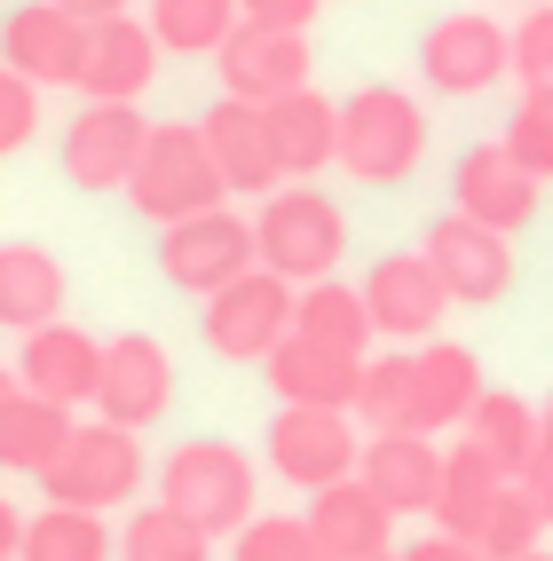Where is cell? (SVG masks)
<instances>
[{
  "mask_svg": "<svg viewBox=\"0 0 553 561\" xmlns=\"http://www.w3.org/2000/svg\"><path fill=\"white\" fill-rule=\"evenodd\" d=\"M514 41V80L522 88H553V0H530V16L506 32Z\"/></svg>",
  "mask_w": 553,
  "mask_h": 561,
  "instance_id": "8d00e7d4",
  "label": "cell"
},
{
  "mask_svg": "<svg viewBox=\"0 0 553 561\" xmlns=\"http://www.w3.org/2000/svg\"><path fill=\"white\" fill-rule=\"evenodd\" d=\"M356 411H316V403H277L269 420V467L277 482H292V491H324V482L356 474Z\"/></svg>",
  "mask_w": 553,
  "mask_h": 561,
  "instance_id": "9c48e42d",
  "label": "cell"
},
{
  "mask_svg": "<svg viewBox=\"0 0 553 561\" xmlns=\"http://www.w3.org/2000/svg\"><path fill=\"white\" fill-rule=\"evenodd\" d=\"M324 0H238L245 24H277V32H309Z\"/></svg>",
  "mask_w": 553,
  "mask_h": 561,
  "instance_id": "f35d334b",
  "label": "cell"
},
{
  "mask_svg": "<svg viewBox=\"0 0 553 561\" xmlns=\"http://www.w3.org/2000/svg\"><path fill=\"white\" fill-rule=\"evenodd\" d=\"M269 142H277V167L285 182H316L324 167H341V103L316 95V88H292L277 103H262Z\"/></svg>",
  "mask_w": 553,
  "mask_h": 561,
  "instance_id": "603a6c76",
  "label": "cell"
},
{
  "mask_svg": "<svg viewBox=\"0 0 553 561\" xmlns=\"http://www.w3.org/2000/svg\"><path fill=\"white\" fill-rule=\"evenodd\" d=\"M506 467L491 459V451H474V443L459 435L451 451H442V482H435V506H427V522L435 530H451V538H474L483 530V514H491V499L506 491Z\"/></svg>",
  "mask_w": 553,
  "mask_h": 561,
  "instance_id": "484cf974",
  "label": "cell"
},
{
  "mask_svg": "<svg viewBox=\"0 0 553 561\" xmlns=\"http://www.w3.org/2000/svg\"><path fill=\"white\" fill-rule=\"evenodd\" d=\"M506 151L522 159L538 182H553V88H522V103H514V119H506Z\"/></svg>",
  "mask_w": 553,
  "mask_h": 561,
  "instance_id": "d590c367",
  "label": "cell"
},
{
  "mask_svg": "<svg viewBox=\"0 0 553 561\" xmlns=\"http://www.w3.org/2000/svg\"><path fill=\"white\" fill-rule=\"evenodd\" d=\"M64 9H71V16H80V24H103V16H127V9H135V0H64Z\"/></svg>",
  "mask_w": 553,
  "mask_h": 561,
  "instance_id": "b9f144b4",
  "label": "cell"
},
{
  "mask_svg": "<svg viewBox=\"0 0 553 561\" xmlns=\"http://www.w3.org/2000/svg\"><path fill=\"white\" fill-rule=\"evenodd\" d=\"M214 64H221V95H245V103H277L292 88H309V71H316L309 32H277V24H245V16L214 48Z\"/></svg>",
  "mask_w": 553,
  "mask_h": 561,
  "instance_id": "5bb4252c",
  "label": "cell"
},
{
  "mask_svg": "<svg viewBox=\"0 0 553 561\" xmlns=\"http://www.w3.org/2000/svg\"><path fill=\"white\" fill-rule=\"evenodd\" d=\"M538 191L545 182L506 151V142H474V151H459V167H451V206L459 214H474L483 230H530L538 221Z\"/></svg>",
  "mask_w": 553,
  "mask_h": 561,
  "instance_id": "2e32d148",
  "label": "cell"
},
{
  "mask_svg": "<svg viewBox=\"0 0 553 561\" xmlns=\"http://www.w3.org/2000/svg\"><path fill=\"white\" fill-rule=\"evenodd\" d=\"M466 443H474V451H491L506 474H522L530 451H538V403L514 396V388H483L474 411H466Z\"/></svg>",
  "mask_w": 553,
  "mask_h": 561,
  "instance_id": "f546056e",
  "label": "cell"
},
{
  "mask_svg": "<svg viewBox=\"0 0 553 561\" xmlns=\"http://www.w3.org/2000/svg\"><path fill=\"white\" fill-rule=\"evenodd\" d=\"M32 135H41V88L0 64V159H16Z\"/></svg>",
  "mask_w": 553,
  "mask_h": 561,
  "instance_id": "74e56055",
  "label": "cell"
},
{
  "mask_svg": "<svg viewBox=\"0 0 553 561\" xmlns=\"http://www.w3.org/2000/svg\"><path fill=\"white\" fill-rule=\"evenodd\" d=\"M142 482H151L142 435L119 427V420H80V427L64 435V451L41 467V491H48L56 506H95V514L127 506Z\"/></svg>",
  "mask_w": 553,
  "mask_h": 561,
  "instance_id": "277c9868",
  "label": "cell"
},
{
  "mask_svg": "<svg viewBox=\"0 0 553 561\" xmlns=\"http://www.w3.org/2000/svg\"><path fill=\"white\" fill-rule=\"evenodd\" d=\"M198 135H206V151H214L221 182H230V198H269L277 182H285V167H277V142H269V119H262V103L221 95V103L206 111V119H198Z\"/></svg>",
  "mask_w": 553,
  "mask_h": 561,
  "instance_id": "ffe728a7",
  "label": "cell"
},
{
  "mask_svg": "<svg viewBox=\"0 0 553 561\" xmlns=\"http://www.w3.org/2000/svg\"><path fill=\"white\" fill-rule=\"evenodd\" d=\"M159 32L142 24L135 9L127 16H103L88 24V56H80V95L88 103H142L159 80Z\"/></svg>",
  "mask_w": 553,
  "mask_h": 561,
  "instance_id": "ac0fdd59",
  "label": "cell"
},
{
  "mask_svg": "<svg viewBox=\"0 0 553 561\" xmlns=\"http://www.w3.org/2000/svg\"><path fill=\"white\" fill-rule=\"evenodd\" d=\"M395 561H483V546L474 538H451V530H427V538H412Z\"/></svg>",
  "mask_w": 553,
  "mask_h": 561,
  "instance_id": "ab89813d",
  "label": "cell"
},
{
  "mask_svg": "<svg viewBox=\"0 0 553 561\" xmlns=\"http://www.w3.org/2000/svg\"><path fill=\"white\" fill-rule=\"evenodd\" d=\"M142 24L159 32L166 56H214L238 32V0H151Z\"/></svg>",
  "mask_w": 553,
  "mask_h": 561,
  "instance_id": "4dcf8cb0",
  "label": "cell"
},
{
  "mask_svg": "<svg viewBox=\"0 0 553 561\" xmlns=\"http://www.w3.org/2000/svg\"><path fill=\"white\" fill-rule=\"evenodd\" d=\"M514 482H522V491L538 499V514H545V530H553V443H538V451H530V467L514 474Z\"/></svg>",
  "mask_w": 553,
  "mask_h": 561,
  "instance_id": "60d3db41",
  "label": "cell"
},
{
  "mask_svg": "<svg viewBox=\"0 0 553 561\" xmlns=\"http://www.w3.org/2000/svg\"><path fill=\"white\" fill-rule=\"evenodd\" d=\"M419 159H427V111L403 88L372 80L341 103V174L372 182V191H395V182L419 174Z\"/></svg>",
  "mask_w": 553,
  "mask_h": 561,
  "instance_id": "7a4b0ae2",
  "label": "cell"
},
{
  "mask_svg": "<svg viewBox=\"0 0 553 561\" xmlns=\"http://www.w3.org/2000/svg\"><path fill=\"white\" fill-rule=\"evenodd\" d=\"M16 396V364H0V403H9Z\"/></svg>",
  "mask_w": 553,
  "mask_h": 561,
  "instance_id": "f6af8a7d",
  "label": "cell"
},
{
  "mask_svg": "<svg viewBox=\"0 0 553 561\" xmlns=\"http://www.w3.org/2000/svg\"><path fill=\"white\" fill-rule=\"evenodd\" d=\"M341 253H348V214L332 206L316 182H277V191L262 198V214H253V261L277 270L285 285L332 277Z\"/></svg>",
  "mask_w": 553,
  "mask_h": 561,
  "instance_id": "6da1fadb",
  "label": "cell"
},
{
  "mask_svg": "<svg viewBox=\"0 0 553 561\" xmlns=\"http://www.w3.org/2000/svg\"><path fill=\"white\" fill-rule=\"evenodd\" d=\"M522 561H553V553H545V546H538V553H522Z\"/></svg>",
  "mask_w": 553,
  "mask_h": 561,
  "instance_id": "7dc6e473",
  "label": "cell"
},
{
  "mask_svg": "<svg viewBox=\"0 0 553 561\" xmlns=\"http://www.w3.org/2000/svg\"><path fill=\"white\" fill-rule=\"evenodd\" d=\"M71 427H80V420H71V403H48V396L16 388L9 403H0V467H9V474H41L64 451Z\"/></svg>",
  "mask_w": 553,
  "mask_h": 561,
  "instance_id": "83f0119b",
  "label": "cell"
},
{
  "mask_svg": "<svg viewBox=\"0 0 553 561\" xmlns=\"http://www.w3.org/2000/svg\"><path fill=\"white\" fill-rule=\"evenodd\" d=\"M174 403V356L159 332H119L103 341V380H95V420H119V427H159Z\"/></svg>",
  "mask_w": 553,
  "mask_h": 561,
  "instance_id": "8fae6325",
  "label": "cell"
},
{
  "mask_svg": "<svg viewBox=\"0 0 553 561\" xmlns=\"http://www.w3.org/2000/svg\"><path fill=\"white\" fill-rule=\"evenodd\" d=\"M292 332L301 341H324L341 356H372V309H364V285H341V277H316L292 293Z\"/></svg>",
  "mask_w": 553,
  "mask_h": 561,
  "instance_id": "4316f807",
  "label": "cell"
},
{
  "mask_svg": "<svg viewBox=\"0 0 553 561\" xmlns=\"http://www.w3.org/2000/svg\"><path fill=\"white\" fill-rule=\"evenodd\" d=\"M221 198H230V182H221L206 135H198L191 119L151 127V142H142V159H135V174H127V206L166 230V221L206 214V206H221Z\"/></svg>",
  "mask_w": 553,
  "mask_h": 561,
  "instance_id": "5b68a950",
  "label": "cell"
},
{
  "mask_svg": "<svg viewBox=\"0 0 553 561\" xmlns=\"http://www.w3.org/2000/svg\"><path fill=\"white\" fill-rule=\"evenodd\" d=\"M538 443H553V396L538 403Z\"/></svg>",
  "mask_w": 553,
  "mask_h": 561,
  "instance_id": "ee69618b",
  "label": "cell"
},
{
  "mask_svg": "<svg viewBox=\"0 0 553 561\" xmlns=\"http://www.w3.org/2000/svg\"><path fill=\"white\" fill-rule=\"evenodd\" d=\"M364 309H372V332H380V341L419 348V341H435V332H442L451 293H442V277H435L427 253H380L372 270H364Z\"/></svg>",
  "mask_w": 553,
  "mask_h": 561,
  "instance_id": "4fadbf2b",
  "label": "cell"
},
{
  "mask_svg": "<svg viewBox=\"0 0 553 561\" xmlns=\"http://www.w3.org/2000/svg\"><path fill=\"white\" fill-rule=\"evenodd\" d=\"M262 380L277 388V403H316V411H356V380H364V356H341L324 341H301V332H285V341L262 356Z\"/></svg>",
  "mask_w": 553,
  "mask_h": 561,
  "instance_id": "44dd1931",
  "label": "cell"
},
{
  "mask_svg": "<svg viewBox=\"0 0 553 561\" xmlns=\"http://www.w3.org/2000/svg\"><path fill=\"white\" fill-rule=\"evenodd\" d=\"M356 482H364V491H372L395 522H403V514H427V506H435V482H442V451H435V435H419V427L364 435V451H356Z\"/></svg>",
  "mask_w": 553,
  "mask_h": 561,
  "instance_id": "d6986e66",
  "label": "cell"
},
{
  "mask_svg": "<svg viewBox=\"0 0 553 561\" xmlns=\"http://www.w3.org/2000/svg\"><path fill=\"white\" fill-rule=\"evenodd\" d=\"M474 546H483V561H522V553L545 546V514H538V499L522 491V482H506V491L491 499V514H483V530H474Z\"/></svg>",
  "mask_w": 553,
  "mask_h": 561,
  "instance_id": "d6a6232c",
  "label": "cell"
},
{
  "mask_svg": "<svg viewBox=\"0 0 553 561\" xmlns=\"http://www.w3.org/2000/svg\"><path fill=\"white\" fill-rule=\"evenodd\" d=\"M142 142H151V119L135 103H80L64 127V182L71 191H127Z\"/></svg>",
  "mask_w": 553,
  "mask_h": 561,
  "instance_id": "7c38bea8",
  "label": "cell"
},
{
  "mask_svg": "<svg viewBox=\"0 0 553 561\" xmlns=\"http://www.w3.org/2000/svg\"><path fill=\"white\" fill-rule=\"evenodd\" d=\"M16 546H24V514L0 499V561H16Z\"/></svg>",
  "mask_w": 553,
  "mask_h": 561,
  "instance_id": "7bdbcfd3",
  "label": "cell"
},
{
  "mask_svg": "<svg viewBox=\"0 0 553 561\" xmlns=\"http://www.w3.org/2000/svg\"><path fill=\"white\" fill-rule=\"evenodd\" d=\"M356 561H395V546H388V553H356Z\"/></svg>",
  "mask_w": 553,
  "mask_h": 561,
  "instance_id": "bcb514c9",
  "label": "cell"
},
{
  "mask_svg": "<svg viewBox=\"0 0 553 561\" xmlns=\"http://www.w3.org/2000/svg\"><path fill=\"white\" fill-rule=\"evenodd\" d=\"M16 561H119V538L103 530V514L95 506H41V514H24V546Z\"/></svg>",
  "mask_w": 553,
  "mask_h": 561,
  "instance_id": "f1b7e54d",
  "label": "cell"
},
{
  "mask_svg": "<svg viewBox=\"0 0 553 561\" xmlns=\"http://www.w3.org/2000/svg\"><path fill=\"white\" fill-rule=\"evenodd\" d=\"M119 561H214V538L198 530L191 514H174V506L159 499V506L127 514V530H119Z\"/></svg>",
  "mask_w": 553,
  "mask_h": 561,
  "instance_id": "1f68e13d",
  "label": "cell"
},
{
  "mask_svg": "<svg viewBox=\"0 0 553 561\" xmlns=\"http://www.w3.org/2000/svg\"><path fill=\"white\" fill-rule=\"evenodd\" d=\"M230 561H324V546L309 538L301 514H253L230 538Z\"/></svg>",
  "mask_w": 553,
  "mask_h": 561,
  "instance_id": "e575fe53",
  "label": "cell"
},
{
  "mask_svg": "<svg viewBox=\"0 0 553 561\" xmlns=\"http://www.w3.org/2000/svg\"><path fill=\"white\" fill-rule=\"evenodd\" d=\"M506 71H514V41H506L498 16L459 9V16L427 24V41H419V80H427L435 95H491Z\"/></svg>",
  "mask_w": 553,
  "mask_h": 561,
  "instance_id": "30bf717a",
  "label": "cell"
},
{
  "mask_svg": "<svg viewBox=\"0 0 553 561\" xmlns=\"http://www.w3.org/2000/svg\"><path fill=\"white\" fill-rule=\"evenodd\" d=\"M95 380H103V341H95V332H80L71 317H48V324L24 332V348H16V388L80 411V403H95Z\"/></svg>",
  "mask_w": 553,
  "mask_h": 561,
  "instance_id": "e0dca14e",
  "label": "cell"
},
{
  "mask_svg": "<svg viewBox=\"0 0 553 561\" xmlns=\"http://www.w3.org/2000/svg\"><path fill=\"white\" fill-rule=\"evenodd\" d=\"M474 396H483V356L459 348V341H419L412 348V427L442 435V427H466Z\"/></svg>",
  "mask_w": 553,
  "mask_h": 561,
  "instance_id": "7402d4cb",
  "label": "cell"
},
{
  "mask_svg": "<svg viewBox=\"0 0 553 561\" xmlns=\"http://www.w3.org/2000/svg\"><path fill=\"white\" fill-rule=\"evenodd\" d=\"M253 459L238 451V443H221V435H191V443H174L166 467H159V499L174 514H191L206 538H238L245 522H253Z\"/></svg>",
  "mask_w": 553,
  "mask_h": 561,
  "instance_id": "3957f363",
  "label": "cell"
},
{
  "mask_svg": "<svg viewBox=\"0 0 553 561\" xmlns=\"http://www.w3.org/2000/svg\"><path fill=\"white\" fill-rule=\"evenodd\" d=\"M80 56H88V24L64 0H24L0 24V64L24 71L32 88H80Z\"/></svg>",
  "mask_w": 553,
  "mask_h": 561,
  "instance_id": "9a60e30c",
  "label": "cell"
},
{
  "mask_svg": "<svg viewBox=\"0 0 553 561\" xmlns=\"http://www.w3.org/2000/svg\"><path fill=\"white\" fill-rule=\"evenodd\" d=\"M292 293H301V285H285L277 270L253 261L245 277H230L221 293H206V309H198L206 348H214L221 364H262L285 332H292Z\"/></svg>",
  "mask_w": 553,
  "mask_h": 561,
  "instance_id": "8992f818",
  "label": "cell"
},
{
  "mask_svg": "<svg viewBox=\"0 0 553 561\" xmlns=\"http://www.w3.org/2000/svg\"><path fill=\"white\" fill-rule=\"evenodd\" d=\"M245 270H253V221L230 214V198L206 206V214H182V221L159 230V277L174 293H198V301H206V293H221Z\"/></svg>",
  "mask_w": 553,
  "mask_h": 561,
  "instance_id": "52a82bcc",
  "label": "cell"
},
{
  "mask_svg": "<svg viewBox=\"0 0 553 561\" xmlns=\"http://www.w3.org/2000/svg\"><path fill=\"white\" fill-rule=\"evenodd\" d=\"M419 253L435 261L451 309H491V301H506V293H514V238H506V230H483V221L459 214V206L427 221V245H419Z\"/></svg>",
  "mask_w": 553,
  "mask_h": 561,
  "instance_id": "ba28073f",
  "label": "cell"
},
{
  "mask_svg": "<svg viewBox=\"0 0 553 561\" xmlns=\"http://www.w3.org/2000/svg\"><path fill=\"white\" fill-rule=\"evenodd\" d=\"M64 293H71V277H64V261L48 245L0 238V332H16V341H24L32 324L64 317Z\"/></svg>",
  "mask_w": 553,
  "mask_h": 561,
  "instance_id": "d4e9b609",
  "label": "cell"
},
{
  "mask_svg": "<svg viewBox=\"0 0 553 561\" xmlns=\"http://www.w3.org/2000/svg\"><path fill=\"white\" fill-rule=\"evenodd\" d=\"M309 538L324 546V561H356V553H388L395 546V514L364 491L356 474L324 482V491H309Z\"/></svg>",
  "mask_w": 553,
  "mask_h": 561,
  "instance_id": "cb8c5ba5",
  "label": "cell"
},
{
  "mask_svg": "<svg viewBox=\"0 0 553 561\" xmlns=\"http://www.w3.org/2000/svg\"><path fill=\"white\" fill-rule=\"evenodd\" d=\"M356 420L388 435V427H412V356H364V380H356Z\"/></svg>",
  "mask_w": 553,
  "mask_h": 561,
  "instance_id": "836d02e7",
  "label": "cell"
}]
</instances>
